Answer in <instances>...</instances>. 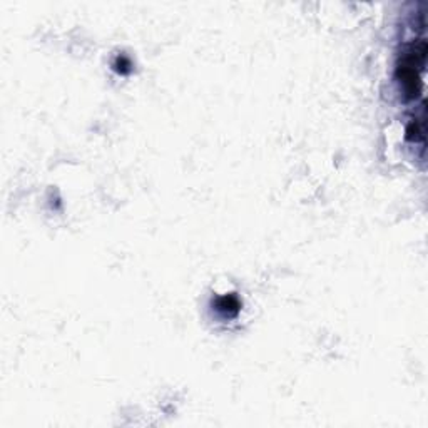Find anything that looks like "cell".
<instances>
[{"label":"cell","instance_id":"cell-1","mask_svg":"<svg viewBox=\"0 0 428 428\" xmlns=\"http://www.w3.org/2000/svg\"><path fill=\"white\" fill-rule=\"evenodd\" d=\"M427 42L425 39H418L403 50L398 64V79L403 84L405 94L410 99L418 97L422 92V72L425 67Z\"/></svg>","mask_w":428,"mask_h":428},{"label":"cell","instance_id":"cell-2","mask_svg":"<svg viewBox=\"0 0 428 428\" xmlns=\"http://www.w3.org/2000/svg\"><path fill=\"white\" fill-rule=\"evenodd\" d=\"M218 310L228 313V315H229V311H233V315H234V313H238V310H239V303H238V300L234 296L219 298V300H218Z\"/></svg>","mask_w":428,"mask_h":428},{"label":"cell","instance_id":"cell-3","mask_svg":"<svg viewBox=\"0 0 428 428\" xmlns=\"http://www.w3.org/2000/svg\"><path fill=\"white\" fill-rule=\"evenodd\" d=\"M408 139H415V141H423V134H425V129H423V119H415L410 126H408Z\"/></svg>","mask_w":428,"mask_h":428}]
</instances>
